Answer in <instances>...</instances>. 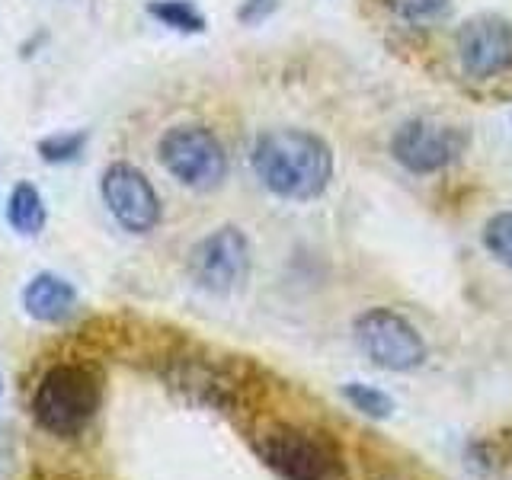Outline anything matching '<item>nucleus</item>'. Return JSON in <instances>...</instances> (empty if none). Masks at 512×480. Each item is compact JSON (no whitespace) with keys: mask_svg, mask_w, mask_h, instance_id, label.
<instances>
[{"mask_svg":"<svg viewBox=\"0 0 512 480\" xmlns=\"http://www.w3.org/2000/svg\"><path fill=\"white\" fill-rule=\"evenodd\" d=\"M343 397L352 410L368 416V420H388V416L394 413L391 394H384L381 388H372V384L349 381V384H343Z\"/></svg>","mask_w":512,"mask_h":480,"instance_id":"2eb2a0df","label":"nucleus"},{"mask_svg":"<svg viewBox=\"0 0 512 480\" xmlns=\"http://www.w3.org/2000/svg\"><path fill=\"white\" fill-rule=\"evenodd\" d=\"M0 391H4V381H0Z\"/></svg>","mask_w":512,"mask_h":480,"instance_id":"6ab92c4d","label":"nucleus"},{"mask_svg":"<svg viewBox=\"0 0 512 480\" xmlns=\"http://www.w3.org/2000/svg\"><path fill=\"white\" fill-rule=\"evenodd\" d=\"M103 388L87 365L58 362L39 378L36 394H32V416L36 423L58 439L84 436L87 426L100 413Z\"/></svg>","mask_w":512,"mask_h":480,"instance_id":"f03ea898","label":"nucleus"},{"mask_svg":"<svg viewBox=\"0 0 512 480\" xmlns=\"http://www.w3.org/2000/svg\"><path fill=\"white\" fill-rule=\"evenodd\" d=\"M250 164L256 180L285 202H311L333 180L330 144L308 128H269L253 141Z\"/></svg>","mask_w":512,"mask_h":480,"instance_id":"f257e3e1","label":"nucleus"},{"mask_svg":"<svg viewBox=\"0 0 512 480\" xmlns=\"http://www.w3.org/2000/svg\"><path fill=\"white\" fill-rule=\"evenodd\" d=\"M253 250L247 234L234 224H221L212 234L196 240L186 256V272L199 288L212 295H231L247 282Z\"/></svg>","mask_w":512,"mask_h":480,"instance_id":"423d86ee","label":"nucleus"},{"mask_svg":"<svg viewBox=\"0 0 512 480\" xmlns=\"http://www.w3.org/2000/svg\"><path fill=\"white\" fill-rule=\"evenodd\" d=\"M173 384L192 400L218 410H231L240 404V375L224 368L212 359H186L180 362V372L173 375Z\"/></svg>","mask_w":512,"mask_h":480,"instance_id":"9d476101","label":"nucleus"},{"mask_svg":"<svg viewBox=\"0 0 512 480\" xmlns=\"http://www.w3.org/2000/svg\"><path fill=\"white\" fill-rule=\"evenodd\" d=\"M461 71L474 80H496L512 68V23L496 13H477L455 32Z\"/></svg>","mask_w":512,"mask_h":480,"instance_id":"1a4fd4ad","label":"nucleus"},{"mask_svg":"<svg viewBox=\"0 0 512 480\" xmlns=\"http://www.w3.org/2000/svg\"><path fill=\"white\" fill-rule=\"evenodd\" d=\"M23 311L39 324H64L77 308V288L58 272H36L23 288Z\"/></svg>","mask_w":512,"mask_h":480,"instance_id":"9b49d317","label":"nucleus"},{"mask_svg":"<svg viewBox=\"0 0 512 480\" xmlns=\"http://www.w3.org/2000/svg\"><path fill=\"white\" fill-rule=\"evenodd\" d=\"M7 221L20 237H39L48 224V205L36 183L20 180L7 196Z\"/></svg>","mask_w":512,"mask_h":480,"instance_id":"f8f14e48","label":"nucleus"},{"mask_svg":"<svg viewBox=\"0 0 512 480\" xmlns=\"http://www.w3.org/2000/svg\"><path fill=\"white\" fill-rule=\"evenodd\" d=\"M378 480H391V477H378Z\"/></svg>","mask_w":512,"mask_h":480,"instance_id":"aec40b11","label":"nucleus"},{"mask_svg":"<svg viewBox=\"0 0 512 480\" xmlns=\"http://www.w3.org/2000/svg\"><path fill=\"white\" fill-rule=\"evenodd\" d=\"M256 455L282 480H340L343 455L336 442L320 429L279 423L260 432Z\"/></svg>","mask_w":512,"mask_h":480,"instance_id":"7ed1b4c3","label":"nucleus"},{"mask_svg":"<svg viewBox=\"0 0 512 480\" xmlns=\"http://www.w3.org/2000/svg\"><path fill=\"white\" fill-rule=\"evenodd\" d=\"M100 196L112 221L128 234H151L164 208H160V196L148 173L141 167L128 164V160H112L100 176Z\"/></svg>","mask_w":512,"mask_h":480,"instance_id":"6e6552de","label":"nucleus"},{"mask_svg":"<svg viewBox=\"0 0 512 480\" xmlns=\"http://www.w3.org/2000/svg\"><path fill=\"white\" fill-rule=\"evenodd\" d=\"M157 160L176 183L196 192H212L228 176V151L221 138L196 122L170 125L157 141Z\"/></svg>","mask_w":512,"mask_h":480,"instance_id":"20e7f679","label":"nucleus"},{"mask_svg":"<svg viewBox=\"0 0 512 480\" xmlns=\"http://www.w3.org/2000/svg\"><path fill=\"white\" fill-rule=\"evenodd\" d=\"M468 144V132L458 125H445L436 119H407L391 135V157L407 173L429 176L452 167L468 151Z\"/></svg>","mask_w":512,"mask_h":480,"instance_id":"0eeeda50","label":"nucleus"},{"mask_svg":"<svg viewBox=\"0 0 512 480\" xmlns=\"http://www.w3.org/2000/svg\"><path fill=\"white\" fill-rule=\"evenodd\" d=\"M276 10H279V0H244L237 10V20L247 23V26H260Z\"/></svg>","mask_w":512,"mask_h":480,"instance_id":"a211bd4d","label":"nucleus"},{"mask_svg":"<svg viewBox=\"0 0 512 480\" xmlns=\"http://www.w3.org/2000/svg\"><path fill=\"white\" fill-rule=\"evenodd\" d=\"M365 359L384 372H413L426 362V340L410 320L394 308H368L352 324Z\"/></svg>","mask_w":512,"mask_h":480,"instance_id":"39448f33","label":"nucleus"},{"mask_svg":"<svg viewBox=\"0 0 512 480\" xmlns=\"http://www.w3.org/2000/svg\"><path fill=\"white\" fill-rule=\"evenodd\" d=\"M87 141L90 135L84 128H68V132H52V135H42L36 141V154L42 164H52V167H64V164H74V160L84 157L87 151Z\"/></svg>","mask_w":512,"mask_h":480,"instance_id":"4468645a","label":"nucleus"},{"mask_svg":"<svg viewBox=\"0 0 512 480\" xmlns=\"http://www.w3.org/2000/svg\"><path fill=\"white\" fill-rule=\"evenodd\" d=\"M448 4H452V0H388V7L397 20L413 23V26L436 23L439 16H445Z\"/></svg>","mask_w":512,"mask_h":480,"instance_id":"f3484780","label":"nucleus"},{"mask_svg":"<svg viewBox=\"0 0 512 480\" xmlns=\"http://www.w3.org/2000/svg\"><path fill=\"white\" fill-rule=\"evenodd\" d=\"M148 16L173 32H183V36H199L208 26L205 13L192 0H151Z\"/></svg>","mask_w":512,"mask_h":480,"instance_id":"ddd939ff","label":"nucleus"},{"mask_svg":"<svg viewBox=\"0 0 512 480\" xmlns=\"http://www.w3.org/2000/svg\"><path fill=\"white\" fill-rule=\"evenodd\" d=\"M484 247L496 263L512 269V212H500L484 224Z\"/></svg>","mask_w":512,"mask_h":480,"instance_id":"dca6fc26","label":"nucleus"}]
</instances>
